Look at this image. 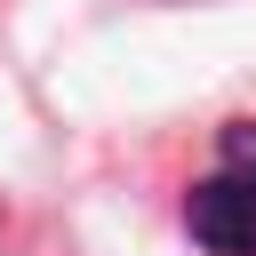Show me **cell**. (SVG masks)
<instances>
[{"label": "cell", "mask_w": 256, "mask_h": 256, "mask_svg": "<svg viewBox=\"0 0 256 256\" xmlns=\"http://www.w3.org/2000/svg\"><path fill=\"white\" fill-rule=\"evenodd\" d=\"M184 232L208 256H256V120L224 128V160L184 192Z\"/></svg>", "instance_id": "6da1fadb"}]
</instances>
